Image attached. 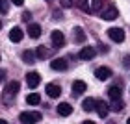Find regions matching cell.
<instances>
[{"label":"cell","mask_w":130,"mask_h":124,"mask_svg":"<svg viewBox=\"0 0 130 124\" xmlns=\"http://www.w3.org/2000/svg\"><path fill=\"white\" fill-rule=\"evenodd\" d=\"M43 117L41 113H21L19 115V120L21 122H39Z\"/></svg>","instance_id":"5"},{"label":"cell","mask_w":130,"mask_h":124,"mask_svg":"<svg viewBox=\"0 0 130 124\" xmlns=\"http://www.w3.org/2000/svg\"><path fill=\"white\" fill-rule=\"evenodd\" d=\"M95 54H97V50L93 48V46H84V48L80 50V59H84V61H89V59H93L95 57Z\"/></svg>","instance_id":"3"},{"label":"cell","mask_w":130,"mask_h":124,"mask_svg":"<svg viewBox=\"0 0 130 124\" xmlns=\"http://www.w3.org/2000/svg\"><path fill=\"white\" fill-rule=\"evenodd\" d=\"M74 41H76V43H84V41H86V33H84V30H82L80 26L74 28Z\"/></svg>","instance_id":"16"},{"label":"cell","mask_w":130,"mask_h":124,"mask_svg":"<svg viewBox=\"0 0 130 124\" xmlns=\"http://www.w3.org/2000/svg\"><path fill=\"white\" fill-rule=\"evenodd\" d=\"M50 67H52V70H67L69 69V63H67V59L56 57V59L50 61Z\"/></svg>","instance_id":"7"},{"label":"cell","mask_w":130,"mask_h":124,"mask_svg":"<svg viewBox=\"0 0 130 124\" xmlns=\"http://www.w3.org/2000/svg\"><path fill=\"white\" fill-rule=\"evenodd\" d=\"M104 6V0H93V8L91 11H100V8Z\"/></svg>","instance_id":"23"},{"label":"cell","mask_w":130,"mask_h":124,"mask_svg":"<svg viewBox=\"0 0 130 124\" xmlns=\"http://www.w3.org/2000/svg\"><path fill=\"white\" fill-rule=\"evenodd\" d=\"M82 108H84V111H93L95 109V98H86L82 102Z\"/></svg>","instance_id":"17"},{"label":"cell","mask_w":130,"mask_h":124,"mask_svg":"<svg viewBox=\"0 0 130 124\" xmlns=\"http://www.w3.org/2000/svg\"><path fill=\"white\" fill-rule=\"evenodd\" d=\"M58 113H60L61 117H69L71 113H73V106H71V104H67V102L60 104V106H58Z\"/></svg>","instance_id":"12"},{"label":"cell","mask_w":130,"mask_h":124,"mask_svg":"<svg viewBox=\"0 0 130 124\" xmlns=\"http://www.w3.org/2000/svg\"><path fill=\"white\" fill-rule=\"evenodd\" d=\"M22 57H24V61H26V63H30V65L35 63V56H34V52H32V50H26L24 54H22Z\"/></svg>","instance_id":"19"},{"label":"cell","mask_w":130,"mask_h":124,"mask_svg":"<svg viewBox=\"0 0 130 124\" xmlns=\"http://www.w3.org/2000/svg\"><path fill=\"white\" fill-rule=\"evenodd\" d=\"M22 37H24V32H22L19 26H13L9 30V41H13V43H21Z\"/></svg>","instance_id":"4"},{"label":"cell","mask_w":130,"mask_h":124,"mask_svg":"<svg viewBox=\"0 0 130 124\" xmlns=\"http://www.w3.org/2000/svg\"><path fill=\"white\" fill-rule=\"evenodd\" d=\"M108 96L111 98V100H117V98H121V89H119V87H110V89H108Z\"/></svg>","instance_id":"18"},{"label":"cell","mask_w":130,"mask_h":124,"mask_svg":"<svg viewBox=\"0 0 130 124\" xmlns=\"http://www.w3.org/2000/svg\"><path fill=\"white\" fill-rule=\"evenodd\" d=\"M35 52H37V56H39V57H43V56H46V50H45V48H41V46H39V48L35 50Z\"/></svg>","instance_id":"24"},{"label":"cell","mask_w":130,"mask_h":124,"mask_svg":"<svg viewBox=\"0 0 130 124\" xmlns=\"http://www.w3.org/2000/svg\"><path fill=\"white\" fill-rule=\"evenodd\" d=\"M95 111L99 113L100 119H106L108 117V111H110V106L104 102V100H95Z\"/></svg>","instance_id":"2"},{"label":"cell","mask_w":130,"mask_h":124,"mask_svg":"<svg viewBox=\"0 0 130 124\" xmlns=\"http://www.w3.org/2000/svg\"><path fill=\"white\" fill-rule=\"evenodd\" d=\"M100 17H102L104 20H113V19H117V17H119V11H117L115 8H108L106 11H102V13H100Z\"/></svg>","instance_id":"11"},{"label":"cell","mask_w":130,"mask_h":124,"mask_svg":"<svg viewBox=\"0 0 130 124\" xmlns=\"http://www.w3.org/2000/svg\"><path fill=\"white\" fill-rule=\"evenodd\" d=\"M76 4H78V8H80L82 11H89V9H91V8H89V4H87V0H78Z\"/></svg>","instance_id":"22"},{"label":"cell","mask_w":130,"mask_h":124,"mask_svg":"<svg viewBox=\"0 0 130 124\" xmlns=\"http://www.w3.org/2000/svg\"><path fill=\"white\" fill-rule=\"evenodd\" d=\"M108 37L111 41H115V43H123L125 41V30H121V28H110Z\"/></svg>","instance_id":"1"},{"label":"cell","mask_w":130,"mask_h":124,"mask_svg":"<svg viewBox=\"0 0 130 124\" xmlns=\"http://www.w3.org/2000/svg\"><path fill=\"white\" fill-rule=\"evenodd\" d=\"M87 89V85H86V81H82V80H76L74 84H73V91L76 94H82V93H86Z\"/></svg>","instance_id":"14"},{"label":"cell","mask_w":130,"mask_h":124,"mask_svg":"<svg viewBox=\"0 0 130 124\" xmlns=\"http://www.w3.org/2000/svg\"><path fill=\"white\" fill-rule=\"evenodd\" d=\"M11 2H13L15 6H22V4H24V0H11Z\"/></svg>","instance_id":"28"},{"label":"cell","mask_w":130,"mask_h":124,"mask_svg":"<svg viewBox=\"0 0 130 124\" xmlns=\"http://www.w3.org/2000/svg\"><path fill=\"white\" fill-rule=\"evenodd\" d=\"M39 81H41V76L37 72H28L26 74V84H28L30 89H35V87L39 85Z\"/></svg>","instance_id":"6"},{"label":"cell","mask_w":130,"mask_h":124,"mask_svg":"<svg viewBox=\"0 0 130 124\" xmlns=\"http://www.w3.org/2000/svg\"><path fill=\"white\" fill-rule=\"evenodd\" d=\"M2 13H8V0H2Z\"/></svg>","instance_id":"26"},{"label":"cell","mask_w":130,"mask_h":124,"mask_svg":"<svg viewBox=\"0 0 130 124\" xmlns=\"http://www.w3.org/2000/svg\"><path fill=\"white\" fill-rule=\"evenodd\" d=\"M126 124H130V119H128V120H126Z\"/></svg>","instance_id":"29"},{"label":"cell","mask_w":130,"mask_h":124,"mask_svg":"<svg viewBox=\"0 0 130 124\" xmlns=\"http://www.w3.org/2000/svg\"><path fill=\"white\" fill-rule=\"evenodd\" d=\"M30 13H28V11H24V13H22V20H30Z\"/></svg>","instance_id":"27"},{"label":"cell","mask_w":130,"mask_h":124,"mask_svg":"<svg viewBox=\"0 0 130 124\" xmlns=\"http://www.w3.org/2000/svg\"><path fill=\"white\" fill-rule=\"evenodd\" d=\"M73 2H74V0H61V6H63V8H71Z\"/></svg>","instance_id":"25"},{"label":"cell","mask_w":130,"mask_h":124,"mask_svg":"<svg viewBox=\"0 0 130 124\" xmlns=\"http://www.w3.org/2000/svg\"><path fill=\"white\" fill-rule=\"evenodd\" d=\"M26 104H30V106H37V104H41V96L37 93H30L26 96Z\"/></svg>","instance_id":"15"},{"label":"cell","mask_w":130,"mask_h":124,"mask_svg":"<svg viewBox=\"0 0 130 124\" xmlns=\"http://www.w3.org/2000/svg\"><path fill=\"white\" fill-rule=\"evenodd\" d=\"M110 109H113V111H121V109H123V102H121L119 98H117V100H113V104L110 106Z\"/></svg>","instance_id":"21"},{"label":"cell","mask_w":130,"mask_h":124,"mask_svg":"<svg viewBox=\"0 0 130 124\" xmlns=\"http://www.w3.org/2000/svg\"><path fill=\"white\" fill-rule=\"evenodd\" d=\"M6 91L15 94L17 91H19V81H9V84H8V89H6Z\"/></svg>","instance_id":"20"},{"label":"cell","mask_w":130,"mask_h":124,"mask_svg":"<svg viewBox=\"0 0 130 124\" xmlns=\"http://www.w3.org/2000/svg\"><path fill=\"white\" fill-rule=\"evenodd\" d=\"M110 76H111V69H108V67H99V69L95 70V78L100 80V81L108 80Z\"/></svg>","instance_id":"8"},{"label":"cell","mask_w":130,"mask_h":124,"mask_svg":"<svg viewBox=\"0 0 130 124\" xmlns=\"http://www.w3.org/2000/svg\"><path fill=\"white\" fill-rule=\"evenodd\" d=\"M50 39H52V43H54V46H63V45H65V37H63V33H61L60 30L52 32Z\"/></svg>","instance_id":"10"},{"label":"cell","mask_w":130,"mask_h":124,"mask_svg":"<svg viewBox=\"0 0 130 124\" xmlns=\"http://www.w3.org/2000/svg\"><path fill=\"white\" fill-rule=\"evenodd\" d=\"M46 94H48L50 98H58L61 94V87L58 84H48L46 85Z\"/></svg>","instance_id":"9"},{"label":"cell","mask_w":130,"mask_h":124,"mask_svg":"<svg viewBox=\"0 0 130 124\" xmlns=\"http://www.w3.org/2000/svg\"><path fill=\"white\" fill-rule=\"evenodd\" d=\"M28 35H30L32 39H37L39 35H41V26L35 24V22H32V24L28 26Z\"/></svg>","instance_id":"13"}]
</instances>
